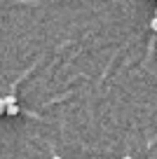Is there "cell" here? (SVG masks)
<instances>
[{"mask_svg": "<svg viewBox=\"0 0 157 159\" xmlns=\"http://www.w3.org/2000/svg\"><path fill=\"white\" fill-rule=\"evenodd\" d=\"M5 112H7V115H19V105H17V103L7 105V108H5Z\"/></svg>", "mask_w": 157, "mask_h": 159, "instance_id": "6da1fadb", "label": "cell"}, {"mask_svg": "<svg viewBox=\"0 0 157 159\" xmlns=\"http://www.w3.org/2000/svg\"><path fill=\"white\" fill-rule=\"evenodd\" d=\"M2 101H5V108H7V105L17 103V96H5V98H2Z\"/></svg>", "mask_w": 157, "mask_h": 159, "instance_id": "7a4b0ae2", "label": "cell"}, {"mask_svg": "<svg viewBox=\"0 0 157 159\" xmlns=\"http://www.w3.org/2000/svg\"><path fill=\"white\" fill-rule=\"evenodd\" d=\"M150 28H152V33H157V16L150 21Z\"/></svg>", "mask_w": 157, "mask_h": 159, "instance_id": "3957f363", "label": "cell"}, {"mask_svg": "<svg viewBox=\"0 0 157 159\" xmlns=\"http://www.w3.org/2000/svg\"><path fill=\"white\" fill-rule=\"evenodd\" d=\"M2 112H5V101L0 98V115H2Z\"/></svg>", "mask_w": 157, "mask_h": 159, "instance_id": "277c9868", "label": "cell"}, {"mask_svg": "<svg viewBox=\"0 0 157 159\" xmlns=\"http://www.w3.org/2000/svg\"><path fill=\"white\" fill-rule=\"evenodd\" d=\"M122 159H134V157H122Z\"/></svg>", "mask_w": 157, "mask_h": 159, "instance_id": "5b68a950", "label": "cell"}, {"mask_svg": "<svg viewBox=\"0 0 157 159\" xmlns=\"http://www.w3.org/2000/svg\"><path fill=\"white\" fill-rule=\"evenodd\" d=\"M52 159H61V157H52Z\"/></svg>", "mask_w": 157, "mask_h": 159, "instance_id": "8992f818", "label": "cell"}]
</instances>
